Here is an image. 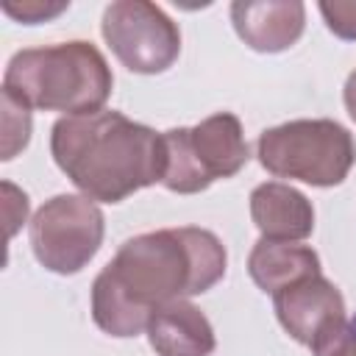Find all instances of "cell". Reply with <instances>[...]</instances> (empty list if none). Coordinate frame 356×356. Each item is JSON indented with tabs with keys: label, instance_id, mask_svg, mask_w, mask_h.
I'll list each match as a JSON object with an SVG mask.
<instances>
[{
	"label": "cell",
	"instance_id": "1",
	"mask_svg": "<svg viewBox=\"0 0 356 356\" xmlns=\"http://www.w3.org/2000/svg\"><path fill=\"white\" fill-rule=\"evenodd\" d=\"M225 267V245L209 228L181 225L131 236L92 281V320L108 337H139L156 309L209 292Z\"/></svg>",
	"mask_w": 356,
	"mask_h": 356
},
{
	"label": "cell",
	"instance_id": "2",
	"mask_svg": "<svg viewBox=\"0 0 356 356\" xmlns=\"http://www.w3.org/2000/svg\"><path fill=\"white\" fill-rule=\"evenodd\" d=\"M50 156L81 195L100 203H122L164 175L161 134L114 108L58 117L50 128Z\"/></svg>",
	"mask_w": 356,
	"mask_h": 356
},
{
	"label": "cell",
	"instance_id": "3",
	"mask_svg": "<svg viewBox=\"0 0 356 356\" xmlns=\"http://www.w3.org/2000/svg\"><path fill=\"white\" fill-rule=\"evenodd\" d=\"M111 89V67L86 39L17 50L3 72V92L17 103L64 117L100 111Z\"/></svg>",
	"mask_w": 356,
	"mask_h": 356
},
{
	"label": "cell",
	"instance_id": "4",
	"mask_svg": "<svg viewBox=\"0 0 356 356\" xmlns=\"http://www.w3.org/2000/svg\"><path fill=\"white\" fill-rule=\"evenodd\" d=\"M256 156L275 178L328 189L339 186L356 164V139L345 125L328 117L289 120L259 134Z\"/></svg>",
	"mask_w": 356,
	"mask_h": 356
},
{
	"label": "cell",
	"instance_id": "5",
	"mask_svg": "<svg viewBox=\"0 0 356 356\" xmlns=\"http://www.w3.org/2000/svg\"><path fill=\"white\" fill-rule=\"evenodd\" d=\"M161 186L178 195H197L214 181L236 175L250 159L242 122L231 111H217L192 128H170L161 134Z\"/></svg>",
	"mask_w": 356,
	"mask_h": 356
},
{
	"label": "cell",
	"instance_id": "6",
	"mask_svg": "<svg viewBox=\"0 0 356 356\" xmlns=\"http://www.w3.org/2000/svg\"><path fill=\"white\" fill-rule=\"evenodd\" d=\"M106 236V217L97 200L86 195H53L28 225V242L36 261L56 275L81 273Z\"/></svg>",
	"mask_w": 356,
	"mask_h": 356
},
{
	"label": "cell",
	"instance_id": "7",
	"mask_svg": "<svg viewBox=\"0 0 356 356\" xmlns=\"http://www.w3.org/2000/svg\"><path fill=\"white\" fill-rule=\"evenodd\" d=\"M100 33L114 58L136 75H159L181 56V31L172 17L147 0H114L106 6Z\"/></svg>",
	"mask_w": 356,
	"mask_h": 356
},
{
	"label": "cell",
	"instance_id": "8",
	"mask_svg": "<svg viewBox=\"0 0 356 356\" xmlns=\"http://www.w3.org/2000/svg\"><path fill=\"white\" fill-rule=\"evenodd\" d=\"M273 309L281 328L306 348L345 320V298L323 273L278 289L273 295Z\"/></svg>",
	"mask_w": 356,
	"mask_h": 356
},
{
	"label": "cell",
	"instance_id": "9",
	"mask_svg": "<svg viewBox=\"0 0 356 356\" xmlns=\"http://www.w3.org/2000/svg\"><path fill=\"white\" fill-rule=\"evenodd\" d=\"M228 14L236 36L256 53L289 50L306 31L300 0H236Z\"/></svg>",
	"mask_w": 356,
	"mask_h": 356
},
{
	"label": "cell",
	"instance_id": "10",
	"mask_svg": "<svg viewBox=\"0 0 356 356\" xmlns=\"http://www.w3.org/2000/svg\"><path fill=\"white\" fill-rule=\"evenodd\" d=\"M250 220L261 231V239L303 242L314 231V206L300 189L264 181L250 192Z\"/></svg>",
	"mask_w": 356,
	"mask_h": 356
},
{
	"label": "cell",
	"instance_id": "11",
	"mask_svg": "<svg viewBox=\"0 0 356 356\" xmlns=\"http://www.w3.org/2000/svg\"><path fill=\"white\" fill-rule=\"evenodd\" d=\"M145 334L156 356H211L217 348L209 317L192 300H172L156 309Z\"/></svg>",
	"mask_w": 356,
	"mask_h": 356
},
{
	"label": "cell",
	"instance_id": "12",
	"mask_svg": "<svg viewBox=\"0 0 356 356\" xmlns=\"http://www.w3.org/2000/svg\"><path fill=\"white\" fill-rule=\"evenodd\" d=\"M320 273H323L320 256L309 245L259 239L248 253V275L261 292H270V295Z\"/></svg>",
	"mask_w": 356,
	"mask_h": 356
},
{
	"label": "cell",
	"instance_id": "13",
	"mask_svg": "<svg viewBox=\"0 0 356 356\" xmlns=\"http://www.w3.org/2000/svg\"><path fill=\"white\" fill-rule=\"evenodd\" d=\"M31 139V108L3 92V161L25 150Z\"/></svg>",
	"mask_w": 356,
	"mask_h": 356
},
{
	"label": "cell",
	"instance_id": "14",
	"mask_svg": "<svg viewBox=\"0 0 356 356\" xmlns=\"http://www.w3.org/2000/svg\"><path fill=\"white\" fill-rule=\"evenodd\" d=\"M325 28L342 39V42H356V0H323L317 3Z\"/></svg>",
	"mask_w": 356,
	"mask_h": 356
},
{
	"label": "cell",
	"instance_id": "15",
	"mask_svg": "<svg viewBox=\"0 0 356 356\" xmlns=\"http://www.w3.org/2000/svg\"><path fill=\"white\" fill-rule=\"evenodd\" d=\"M314 356H356V314L337 323L312 345Z\"/></svg>",
	"mask_w": 356,
	"mask_h": 356
},
{
	"label": "cell",
	"instance_id": "16",
	"mask_svg": "<svg viewBox=\"0 0 356 356\" xmlns=\"http://www.w3.org/2000/svg\"><path fill=\"white\" fill-rule=\"evenodd\" d=\"M67 8H70V3H67V0H58V3H47V0H22L19 6H17V3H11V0H6V3H3V11H6L8 17H14L17 22H22V25L47 22V19L58 17V14H61V11H67Z\"/></svg>",
	"mask_w": 356,
	"mask_h": 356
},
{
	"label": "cell",
	"instance_id": "17",
	"mask_svg": "<svg viewBox=\"0 0 356 356\" xmlns=\"http://www.w3.org/2000/svg\"><path fill=\"white\" fill-rule=\"evenodd\" d=\"M3 192L8 195V203H6V211H8V239L17 234V228H19V222H25V217H28V195L25 192H19L14 184H3Z\"/></svg>",
	"mask_w": 356,
	"mask_h": 356
},
{
	"label": "cell",
	"instance_id": "18",
	"mask_svg": "<svg viewBox=\"0 0 356 356\" xmlns=\"http://www.w3.org/2000/svg\"><path fill=\"white\" fill-rule=\"evenodd\" d=\"M342 100H345V108H348L350 120L356 122V70L348 75V81L342 86Z\"/></svg>",
	"mask_w": 356,
	"mask_h": 356
}]
</instances>
